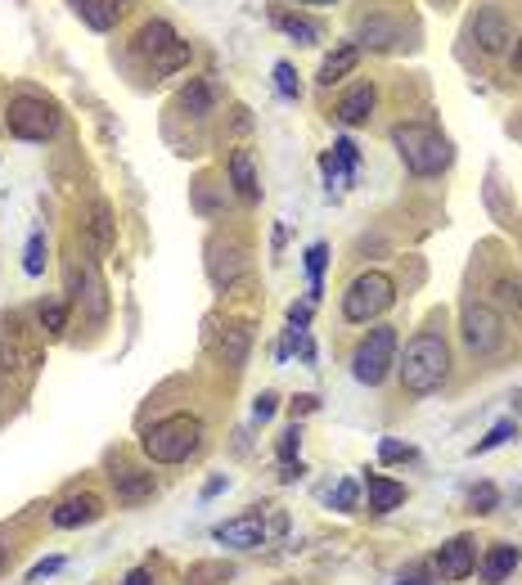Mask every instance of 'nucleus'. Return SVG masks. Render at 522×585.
I'll list each match as a JSON object with an SVG mask.
<instances>
[{
    "label": "nucleus",
    "instance_id": "obj_1",
    "mask_svg": "<svg viewBox=\"0 0 522 585\" xmlns=\"http://www.w3.org/2000/svg\"><path fill=\"white\" fill-rule=\"evenodd\" d=\"M396 374L410 396H432L450 374V342L437 329H423L405 342V351L396 356Z\"/></svg>",
    "mask_w": 522,
    "mask_h": 585
},
{
    "label": "nucleus",
    "instance_id": "obj_2",
    "mask_svg": "<svg viewBox=\"0 0 522 585\" xmlns=\"http://www.w3.org/2000/svg\"><path fill=\"white\" fill-rule=\"evenodd\" d=\"M392 149L401 153V162H405V171L410 176H419V180H428V176H441V171L450 167V140L437 131V126H428V122H401V126H392Z\"/></svg>",
    "mask_w": 522,
    "mask_h": 585
},
{
    "label": "nucleus",
    "instance_id": "obj_3",
    "mask_svg": "<svg viewBox=\"0 0 522 585\" xmlns=\"http://www.w3.org/2000/svg\"><path fill=\"white\" fill-rule=\"evenodd\" d=\"M203 446V419L198 414H167L140 432V450L153 464H185Z\"/></svg>",
    "mask_w": 522,
    "mask_h": 585
},
{
    "label": "nucleus",
    "instance_id": "obj_4",
    "mask_svg": "<svg viewBox=\"0 0 522 585\" xmlns=\"http://www.w3.org/2000/svg\"><path fill=\"white\" fill-rule=\"evenodd\" d=\"M396 356H401V338H396L392 324H374L365 338L351 351V374H356L360 387H383L387 374L396 369Z\"/></svg>",
    "mask_w": 522,
    "mask_h": 585
},
{
    "label": "nucleus",
    "instance_id": "obj_5",
    "mask_svg": "<svg viewBox=\"0 0 522 585\" xmlns=\"http://www.w3.org/2000/svg\"><path fill=\"white\" fill-rule=\"evenodd\" d=\"M392 302H396L392 275H383V270H360V275L347 284V293H342V320L369 324V320H378Z\"/></svg>",
    "mask_w": 522,
    "mask_h": 585
},
{
    "label": "nucleus",
    "instance_id": "obj_6",
    "mask_svg": "<svg viewBox=\"0 0 522 585\" xmlns=\"http://www.w3.org/2000/svg\"><path fill=\"white\" fill-rule=\"evenodd\" d=\"M135 50L149 59L153 77H176L180 68H189V41H180L176 27L162 23V18H153V23L140 27V36H135Z\"/></svg>",
    "mask_w": 522,
    "mask_h": 585
},
{
    "label": "nucleus",
    "instance_id": "obj_7",
    "mask_svg": "<svg viewBox=\"0 0 522 585\" xmlns=\"http://www.w3.org/2000/svg\"><path fill=\"white\" fill-rule=\"evenodd\" d=\"M5 126L9 135L27 144H45L54 131H59V108L50 104L45 95H14L5 108Z\"/></svg>",
    "mask_w": 522,
    "mask_h": 585
},
{
    "label": "nucleus",
    "instance_id": "obj_8",
    "mask_svg": "<svg viewBox=\"0 0 522 585\" xmlns=\"http://www.w3.org/2000/svg\"><path fill=\"white\" fill-rule=\"evenodd\" d=\"M459 338L473 356H495L504 347V315L486 302H464L459 311Z\"/></svg>",
    "mask_w": 522,
    "mask_h": 585
},
{
    "label": "nucleus",
    "instance_id": "obj_9",
    "mask_svg": "<svg viewBox=\"0 0 522 585\" xmlns=\"http://www.w3.org/2000/svg\"><path fill=\"white\" fill-rule=\"evenodd\" d=\"M77 234H81V243H86L90 257L104 261L108 252L117 248V221H113V207H108L104 198H90V203L81 207V216H77Z\"/></svg>",
    "mask_w": 522,
    "mask_h": 585
},
{
    "label": "nucleus",
    "instance_id": "obj_10",
    "mask_svg": "<svg viewBox=\"0 0 522 585\" xmlns=\"http://www.w3.org/2000/svg\"><path fill=\"white\" fill-rule=\"evenodd\" d=\"M243 270H248V248H243V239H221L216 234L212 243H207V275H212L216 288H234L243 279Z\"/></svg>",
    "mask_w": 522,
    "mask_h": 585
},
{
    "label": "nucleus",
    "instance_id": "obj_11",
    "mask_svg": "<svg viewBox=\"0 0 522 585\" xmlns=\"http://www.w3.org/2000/svg\"><path fill=\"white\" fill-rule=\"evenodd\" d=\"M477 572V540L473 536H450L432 554V576L437 581H468Z\"/></svg>",
    "mask_w": 522,
    "mask_h": 585
},
{
    "label": "nucleus",
    "instance_id": "obj_12",
    "mask_svg": "<svg viewBox=\"0 0 522 585\" xmlns=\"http://www.w3.org/2000/svg\"><path fill=\"white\" fill-rule=\"evenodd\" d=\"M473 41L482 54H504L513 45V23L500 5H482L473 18Z\"/></svg>",
    "mask_w": 522,
    "mask_h": 585
},
{
    "label": "nucleus",
    "instance_id": "obj_13",
    "mask_svg": "<svg viewBox=\"0 0 522 585\" xmlns=\"http://www.w3.org/2000/svg\"><path fill=\"white\" fill-rule=\"evenodd\" d=\"M266 513H239V518H225L221 527L212 531L216 536V545H225V549H261L266 545Z\"/></svg>",
    "mask_w": 522,
    "mask_h": 585
},
{
    "label": "nucleus",
    "instance_id": "obj_14",
    "mask_svg": "<svg viewBox=\"0 0 522 585\" xmlns=\"http://www.w3.org/2000/svg\"><path fill=\"white\" fill-rule=\"evenodd\" d=\"M104 518V500H99L95 491H77V495H68V500H59L54 504V513H50V522L59 531H77V527H90V522H99Z\"/></svg>",
    "mask_w": 522,
    "mask_h": 585
},
{
    "label": "nucleus",
    "instance_id": "obj_15",
    "mask_svg": "<svg viewBox=\"0 0 522 585\" xmlns=\"http://www.w3.org/2000/svg\"><path fill=\"white\" fill-rule=\"evenodd\" d=\"M0 360H5V369H14V365L32 369L36 365V347L27 342V329L18 315H5V320H0Z\"/></svg>",
    "mask_w": 522,
    "mask_h": 585
},
{
    "label": "nucleus",
    "instance_id": "obj_16",
    "mask_svg": "<svg viewBox=\"0 0 522 585\" xmlns=\"http://www.w3.org/2000/svg\"><path fill=\"white\" fill-rule=\"evenodd\" d=\"M518 567H522V549L518 545H491L482 558H477V576H482V585H504Z\"/></svg>",
    "mask_w": 522,
    "mask_h": 585
},
{
    "label": "nucleus",
    "instance_id": "obj_17",
    "mask_svg": "<svg viewBox=\"0 0 522 585\" xmlns=\"http://www.w3.org/2000/svg\"><path fill=\"white\" fill-rule=\"evenodd\" d=\"M360 491H365L369 500V513H392L405 504V482H396V477H383V473H365V482H360Z\"/></svg>",
    "mask_w": 522,
    "mask_h": 585
},
{
    "label": "nucleus",
    "instance_id": "obj_18",
    "mask_svg": "<svg viewBox=\"0 0 522 585\" xmlns=\"http://www.w3.org/2000/svg\"><path fill=\"white\" fill-rule=\"evenodd\" d=\"M212 351H216V360H221V365L243 369V365H248V351H252V329H248V324H225V329L216 333Z\"/></svg>",
    "mask_w": 522,
    "mask_h": 585
},
{
    "label": "nucleus",
    "instance_id": "obj_19",
    "mask_svg": "<svg viewBox=\"0 0 522 585\" xmlns=\"http://www.w3.org/2000/svg\"><path fill=\"white\" fill-rule=\"evenodd\" d=\"M216 104H221V90H216L212 77H189V86L176 95V108L185 117H207L216 113Z\"/></svg>",
    "mask_w": 522,
    "mask_h": 585
},
{
    "label": "nucleus",
    "instance_id": "obj_20",
    "mask_svg": "<svg viewBox=\"0 0 522 585\" xmlns=\"http://www.w3.org/2000/svg\"><path fill=\"white\" fill-rule=\"evenodd\" d=\"M113 491H117V504L135 509V504H144V500H153V495H158V482H153V473H140V468H117V473H113Z\"/></svg>",
    "mask_w": 522,
    "mask_h": 585
},
{
    "label": "nucleus",
    "instance_id": "obj_21",
    "mask_svg": "<svg viewBox=\"0 0 522 585\" xmlns=\"http://www.w3.org/2000/svg\"><path fill=\"white\" fill-rule=\"evenodd\" d=\"M374 104H378V90L369 86V81H360V86H351L347 95L338 99V108H333V113H338L342 126H365L369 113H374Z\"/></svg>",
    "mask_w": 522,
    "mask_h": 585
},
{
    "label": "nucleus",
    "instance_id": "obj_22",
    "mask_svg": "<svg viewBox=\"0 0 522 585\" xmlns=\"http://www.w3.org/2000/svg\"><path fill=\"white\" fill-rule=\"evenodd\" d=\"M230 185L243 203H257L261 198V180H257V162H252L248 149H234L230 153Z\"/></svg>",
    "mask_w": 522,
    "mask_h": 585
},
{
    "label": "nucleus",
    "instance_id": "obj_23",
    "mask_svg": "<svg viewBox=\"0 0 522 585\" xmlns=\"http://www.w3.org/2000/svg\"><path fill=\"white\" fill-rule=\"evenodd\" d=\"M401 36H405L401 23H396V18H387V14L360 18V45H369V50H392Z\"/></svg>",
    "mask_w": 522,
    "mask_h": 585
},
{
    "label": "nucleus",
    "instance_id": "obj_24",
    "mask_svg": "<svg viewBox=\"0 0 522 585\" xmlns=\"http://www.w3.org/2000/svg\"><path fill=\"white\" fill-rule=\"evenodd\" d=\"M356 63H360V45L356 41H342L338 50L320 63V77H315V81H320V86H333V81H342L347 72H356Z\"/></svg>",
    "mask_w": 522,
    "mask_h": 585
},
{
    "label": "nucleus",
    "instance_id": "obj_25",
    "mask_svg": "<svg viewBox=\"0 0 522 585\" xmlns=\"http://www.w3.org/2000/svg\"><path fill=\"white\" fill-rule=\"evenodd\" d=\"M72 9H77L81 18H86L95 32H108V27L122 18V9H126V0H72Z\"/></svg>",
    "mask_w": 522,
    "mask_h": 585
},
{
    "label": "nucleus",
    "instance_id": "obj_26",
    "mask_svg": "<svg viewBox=\"0 0 522 585\" xmlns=\"http://www.w3.org/2000/svg\"><path fill=\"white\" fill-rule=\"evenodd\" d=\"M324 266H329V243H311V248H306V275H311V293H306V302H320Z\"/></svg>",
    "mask_w": 522,
    "mask_h": 585
},
{
    "label": "nucleus",
    "instance_id": "obj_27",
    "mask_svg": "<svg viewBox=\"0 0 522 585\" xmlns=\"http://www.w3.org/2000/svg\"><path fill=\"white\" fill-rule=\"evenodd\" d=\"M36 320H41V329L50 333V338H59V333L68 329V302H59V297L41 302V306H36Z\"/></svg>",
    "mask_w": 522,
    "mask_h": 585
},
{
    "label": "nucleus",
    "instance_id": "obj_28",
    "mask_svg": "<svg viewBox=\"0 0 522 585\" xmlns=\"http://www.w3.org/2000/svg\"><path fill=\"white\" fill-rule=\"evenodd\" d=\"M275 23H279V32H288L293 41H302V45H315V41H320V27H315L311 18H302V14H279Z\"/></svg>",
    "mask_w": 522,
    "mask_h": 585
},
{
    "label": "nucleus",
    "instance_id": "obj_29",
    "mask_svg": "<svg viewBox=\"0 0 522 585\" xmlns=\"http://www.w3.org/2000/svg\"><path fill=\"white\" fill-rule=\"evenodd\" d=\"M509 437H518V423H513V419H500L491 432H486L482 441H473V446H468V455H486V450L504 446V441H509Z\"/></svg>",
    "mask_w": 522,
    "mask_h": 585
},
{
    "label": "nucleus",
    "instance_id": "obj_30",
    "mask_svg": "<svg viewBox=\"0 0 522 585\" xmlns=\"http://www.w3.org/2000/svg\"><path fill=\"white\" fill-rule=\"evenodd\" d=\"M356 500H360V482H351V477H342L329 491V509H338V513H356Z\"/></svg>",
    "mask_w": 522,
    "mask_h": 585
},
{
    "label": "nucleus",
    "instance_id": "obj_31",
    "mask_svg": "<svg viewBox=\"0 0 522 585\" xmlns=\"http://www.w3.org/2000/svg\"><path fill=\"white\" fill-rule=\"evenodd\" d=\"M495 504H500V491H495L491 482H477L473 491H468V509L473 513H495Z\"/></svg>",
    "mask_w": 522,
    "mask_h": 585
},
{
    "label": "nucleus",
    "instance_id": "obj_32",
    "mask_svg": "<svg viewBox=\"0 0 522 585\" xmlns=\"http://www.w3.org/2000/svg\"><path fill=\"white\" fill-rule=\"evenodd\" d=\"M378 459H383V464H410L414 446H405V441H396V437H383L378 441Z\"/></svg>",
    "mask_w": 522,
    "mask_h": 585
},
{
    "label": "nucleus",
    "instance_id": "obj_33",
    "mask_svg": "<svg viewBox=\"0 0 522 585\" xmlns=\"http://www.w3.org/2000/svg\"><path fill=\"white\" fill-rule=\"evenodd\" d=\"M23 270H27V275H41V270H45V234L41 230H32V239H27Z\"/></svg>",
    "mask_w": 522,
    "mask_h": 585
},
{
    "label": "nucleus",
    "instance_id": "obj_34",
    "mask_svg": "<svg viewBox=\"0 0 522 585\" xmlns=\"http://www.w3.org/2000/svg\"><path fill=\"white\" fill-rule=\"evenodd\" d=\"M275 86H279V95H284V99H297V95H302V81H297L293 63H275Z\"/></svg>",
    "mask_w": 522,
    "mask_h": 585
},
{
    "label": "nucleus",
    "instance_id": "obj_35",
    "mask_svg": "<svg viewBox=\"0 0 522 585\" xmlns=\"http://www.w3.org/2000/svg\"><path fill=\"white\" fill-rule=\"evenodd\" d=\"M297 450H302V423H293V428L279 437V446H275V455H279V464H288V459H297Z\"/></svg>",
    "mask_w": 522,
    "mask_h": 585
},
{
    "label": "nucleus",
    "instance_id": "obj_36",
    "mask_svg": "<svg viewBox=\"0 0 522 585\" xmlns=\"http://www.w3.org/2000/svg\"><path fill=\"white\" fill-rule=\"evenodd\" d=\"M495 293H500V302L509 306V311L522 315V279H500V284H495Z\"/></svg>",
    "mask_w": 522,
    "mask_h": 585
},
{
    "label": "nucleus",
    "instance_id": "obj_37",
    "mask_svg": "<svg viewBox=\"0 0 522 585\" xmlns=\"http://www.w3.org/2000/svg\"><path fill=\"white\" fill-rule=\"evenodd\" d=\"M333 158H338V167L347 171V176H356L360 153H356V144H351V140H333Z\"/></svg>",
    "mask_w": 522,
    "mask_h": 585
},
{
    "label": "nucleus",
    "instance_id": "obj_38",
    "mask_svg": "<svg viewBox=\"0 0 522 585\" xmlns=\"http://www.w3.org/2000/svg\"><path fill=\"white\" fill-rule=\"evenodd\" d=\"M275 410H279V396H275V392H261L257 401H252V419H257V423L275 419Z\"/></svg>",
    "mask_w": 522,
    "mask_h": 585
},
{
    "label": "nucleus",
    "instance_id": "obj_39",
    "mask_svg": "<svg viewBox=\"0 0 522 585\" xmlns=\"http://www.w3.org/2000/svg\"><path fill=\"white\" fill-rule=\"evenodd\" d=\"M315 410H320V396H311V392H302V396H293V401H288V414H293V423L306 419V414H315Z\"/></svg>",
    "mask_w": 522,
    "mask_h": 585
},
{
    "label": "nucleus",
    "instance_id": "obj_40",
    "mask_svg": "<svg viewBox=\"0 0 522 585\" xmlns=\"http://www.w3.org/2000/svg\"><path fill=\"white\" fill-rule=\"evenodd\" d=\"M54 572H63V558L59 554H50V558H41V563L27 572V581H45V576H54Z\"/></svg>",
    "mask_w": 522,
    "mask_h": 585
},
{
    "label": "nucleus",
    "instance_id": "obj_41",
    "mask_svg": "<svg viewBox=\"0 0 522 585\" xmlns=\"http://www.w3.org/2000/svg\"><path fill=\"white\" fill-rule=\"evenodd\" d=\"M311 306L315 302H293L288 306V324H293V329H306V324H311Z\"/></svg>",
    "mask_w": 522,
    "mask_h": 585
},
{
    "label": "nucleus",
    "instance_id": "obj_42",
    "mask_svg": "<svg viewBox=\"0 0 522 585\" xmlns=\"http://www.w3.org/2000/svg\"><path fill=\"white\" fill-rule=\"evenodd\" d=\"M392 585H432V576L423 572V567H410V572H401Z\"/></svg>",
    "mask_w": 522,
    "mask_h": 585
},
{
    "label": "nucleus",
    "instance_id": "obj_43",
    "mask_svg": "<svg viewBox=\"0 0 522 585\" xmlns=\"http://www.w3.org/2000/svg\"><path fill=\"white\" fill-rule=\"evenodd\" d=\"M306 468H302V459H288V464H279V482H297Z\"/></svg>",
    "mask_w": 522,
    "mask_h": 585
},
{
    "label": "nucleus",
    "instance_id": "obj_44",
    "mask_svg": "<svg viewBox=\"0 0 522 585\" xmlns=\"http://www.w3.org/2000/svg\"><path fill=\"white\" fill-rule=\"evenodd\" d=\"M122 585H153V576L144 572V567H131V572L122 576Z\"/></svg>",
    "mask_w": 522,
    "mask_h": 585
},
{
    "label": "nucleus",
    "instance_id": "obj_45",
    "mask_svg": "<svg viewBox=\"0 0 522 585\" xmlns=\"http://www.w3.org/2000/svg\"><path fill=\"white\" fill-rule=\"evenodd\" d=\"M225 491V477H212V482L203 486V500H212V495H221Z\"/></svg>",
    "mask_w": 522,
    "mask_h": 585
},
{
    "label": "nucleus",
    "instance_id": "obj_46",
    "mask_svg": "<svg viewBox=\"0 0 522 585\" xmlns=\"http://www.w3.org/2000/svg\"><path fill=\"white\" fill-rule=\"evenodd\" d=\"M513 68L522 72V36H518V41H513Z\"/></svg>",
    "mask_w": 522,
    "mask_h": 585
},
{
    "label": "nucleus",
    "instance_id": "obj_47",
    "mask_svg": "<svg viewBox=\"0 0 522 585\" xmlns=\"http://www.w3.org/2000/svg\"><path fill=\"white\" fill-rule=\"evenodd\" d=\"M5 567H9V549L0 545V572H5Z\"/></svg>",
    "mask_w": 522,
    "mask_h": 585
},
{
    "label": "nucleus",
    "instance_id": "obj_48",
    "mask_svg": "<svg viewBox=\"0 0 522 585\" xmlns=\"http://www.w3.org/2000/svg\"><path fill=\"white\" fill-rule=\"evenodd\" d=\"M302 5H333V0H302Z\"/></svg>",
    "mask_w": 522,
    "mask_h": 585
},
{
    "label": "nucleus",
    "instance_id": "obj_49",
    "mask_svg": "<svg viewBox=\"0 0 522 585\" xmlns=\"http://www.w3.org/2000/svg\"><path fill=\"white\" fill-rule=\"evenodd\" d=\"M441 5H450V0H441Z\"/></svg>",
    "mask_w": 522,
    "mask_h": 585
}]
</instances>
